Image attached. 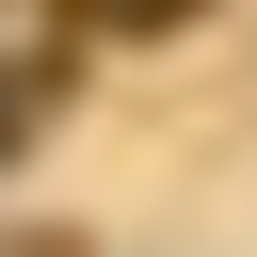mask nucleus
<instances>
[{
    "label": "nucleus",
    "instance_id": "obj_1",
    "mask_svg": "<svg viewBox=\"0 0 257 257\" xmlns=\"http://www.w3.org/2000/svg\"><path fill=\"white\" fill-rule=\"evenodd\" d=\"M64 16H96V32H177L193 0H64Z\"/></svg>",
    "mask_w": 257,
    "mask_h": 257
}]
</instances>
